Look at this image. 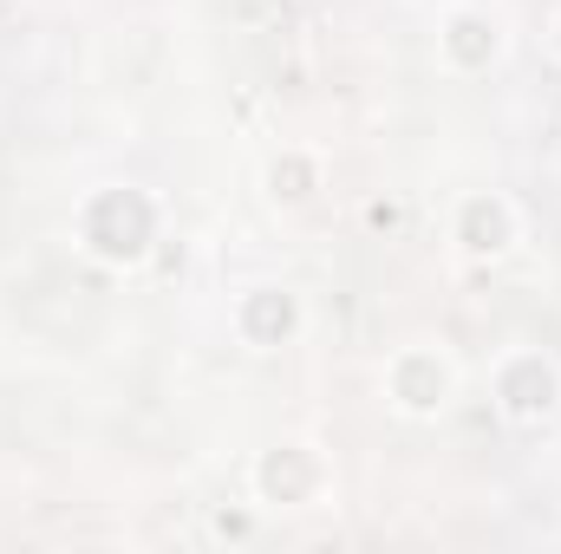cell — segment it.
I'll return each instance as SVG.
<instances>
[{
    "label": "cell",
    "instance_id": "6da1fadb",
    "mask_svg": "<svg viewBox=\"0 0 561 554\" xmlns=\"http://www.w3.org/2000/svg\"><path fill=\"white\" fill-rule=\"evenodd\" d=\"M157 235H163V209H157V196L138 189V183H105V189H92V196L79 203V216H72L79 255L99 262V268H112V275L144 268L150 249H157Z\"/></svg>",
    "mask_w": 561,
    "mask_h": 554
},
{
    "label": "cell",
    "instance_id": "7a4b0ae2",
    "mask_svg": "<svg viewBox=\"0 0 561 554\" xmlns=\"http://www.w3.org/2000/svg\"><path fill=\"white\" fill-rule=\"evenodd\" d=\"M457 385H463V372H457V359L444 353V346H399L392 359H386V372H379V392H386V405L399 417H412V424H431V417H444L457 405Z\"/></svg>",
    "mask_w": 561,
    "mask_h": 554
},
{
    "label": "cell",
    "instance_id": "3957f363",
    "mask_svg": "<svg viewBox=\"0 0 561 554\" xmlns=\"http://www.w3.org/2000/svg\"><path fill=\"white\" fill-rule=\"evenodd\" d=\"M249 489H255V509H320L333 496V463H327L320 443L280 437V443H268L255 457Z\"/></svg>",
    "mask_w": 561,
    "mask_h": 554
},
{
    "label": "cell",
    "instance_id": "277c9868",
    "mask_svg": "<svg viewBox=\"0 0 561 554\" xmlns=\"http://www.w3.org/2000/svg\"><path fill=\"white\" fill-rule=\"evenodd\" d=\"M490 405L516 430H536L561 412V359L542 346H510L490 372Z\"/></svg>",
    "mask_w": 561,
    "mask_h": 554
},
{
    "label": "cell",
    "instance_id": "5b68a950",
    "mask_svg": "<svg viewBox=\"0 0 561 554\" xmlns=\"http://www.w3.org/2000/svg\"><path fill=\"white\" fill-rule=\"evenodd\" d=\"M450 242L463 262H510L523 242V209L503 189H470L450 209Z\"/></svg>",
    "mask_w": 561,
    "mask_h": 554
},
{
    "label": "cell",
    "instance_id": "8992f818",
    "mask_svg": "<svg viewBox=\"0 0 561 554\" xmlns=\"http://www.w3.org/2000/svg\"><path fill=\"white\" fill-rule=\"evenodd\" d=\"M503 46H510V33H503V20L490 7H470V0L444 7V20H437V59H444V72L477 79V72H490L503 59Z\"/></svg>",
    "mask_w": 561,
    "mask_h": 554
},
{
    "label": "cell",
    "instance_id": "52a82bcc",
    "mask_svg": "<svg viewBox=\"0 0 561 554\" xmlns=\"http://www.w3.org/2000/svg\"><path fill=\"white\" fill-rule=\"evenodd\" d=\"M300 333H307V307H300L294 287H249V293L236 300V339H242L249 353H280V346H294Z\"/></svg>",
    "mask_w": 561,
    "mask_h": 554
},
{
    "label": "cell",
    "instance_id": "ba28073f",
    "mask_svg": "<svg viewBox=\"0 0 561 554\" xmlns=\"http://www.w3.org/2000/svg\"><path fill=\"white\" fill-rule=\"evenodd\" d=\"M268 203H280V209H307L320 189H327V163L313 157V150H300V143H287L275 163H268Z\"/></svg>",
    "mask_w": 561,
    "mask_h": 554
},
{
    "label": "cell",
    "instance_id": "9c48e42d",
    "mask_svg": "<svg viewBox=\"0 0 561 554\" xmlns=\"http://www.w3.org/2000/svg\"><path fill=\"white\" fill-rule=\"evenodd\" d=\"M255 522H262L255 509H209V542H229L236 549V542L255 535Z\"/></svg>",
    "mask_w": 561,
    "mask_h": 554
},
{
    "label": "cell",
    "instance_id": "30bf717a",
    "mask_svg": "<svg viewBox=\"0 0 561 554\" xmlns=\"http://www.w3.org/2000/svg\"><path fill=\"white\" fill-rule=\"evenodd\" d=\"M399 222H405V209H399L392 196H373V203H366V229H379V235H392Z\"/></svg>",
    "mask_w": 561,
    "mask_h": 554
},
{
    "label": "cell",
    "instance_id": "8fae6325",
    "mask_svg": "<svg viewBox=\"0 0 561 554\" xmlns=\"http://www.w3.org/2000/svg\"><path fill=\"white\" fill-rule=\"evenodd\" d=\"M549 46H556V59H561V13H556V33H549Z\"/></svg>",
    "mask_w": 561,
    "mask_h": 554
},
{
    "label": "cell",
    "instance_id": "7c38bea8",
    "mask_svg": "<svg viewBox=\"0 0 561 554\" xmlns=\"http://www.w3.org/2000/svg\"><path fill=\"white\" fill-rule=\"evenodd\" d=\"M444 7H457V0H444Z\"/></svg>",
    "mask_w": 561,
    "mask_h": 554
}]
</instances>
